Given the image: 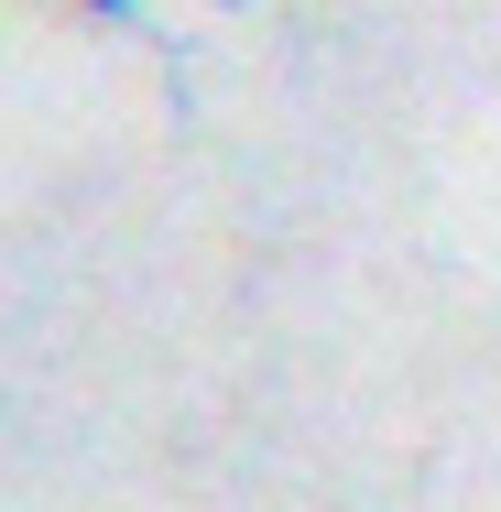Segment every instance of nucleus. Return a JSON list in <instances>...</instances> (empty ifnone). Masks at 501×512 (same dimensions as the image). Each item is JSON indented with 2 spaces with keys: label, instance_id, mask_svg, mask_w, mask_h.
<instances>
[{
  "label": "nucleus",
  "instance_id": "f257e3e1",
  "mask_svg": "<svg viewBox=\"0 0 501 512\" xmlns=\"http://www.w3.org/2000/svg\"><path fill=\"white\" fill-rule=\"evenodd\" d=\"M218 11H251V0H218Z\"/></svg>",
  "mask_w": 501,
  "mask_h": 512
}]
</instances>
